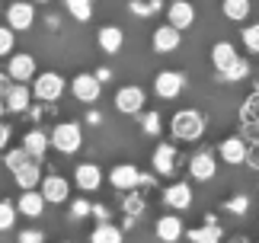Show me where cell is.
I'll use <instances>...</instances> for the list:
<instances>
[{
    "mask_svg": "<svg viewBox=\"0 0 259 243\" xmlns=\"http://www.w3.org/2000/svg\"><path fill=\"white\" fill-rule=\"evenodd\" d=\"M29 103H32V90H29L26 84H13L10 93L4 96V106L10 109V112H26Z\"/></svg>",
    "mask_w": 259,
    "mask_h": 243,
    "instance_id": "cell-15",
    "label": "cell"
},
{
    "mask_svg": "<svg viewBox=\"0 0 259 243\" xmlns=\"http://www.w3.org/2000/svg\"><path fill=\"white\" fill-rule=\"evenodd\" d=\"M23 150H26L32 160H42L45 150H48V135H45V131H38V128L29 131V135L23 138Z\"/></svg>",
    "mask_w": 259,
    "mask_h": 243,
    "instance_id": "cell-22",
    "label": "cell"
},
{
    "mask_svg": "<svg viewBox=\"0 0 259 243\" xmlns=\"http://www.w3.org/2000/svg\"><path fill=\"white\" fill-rule=\"evenodd\" d=\"M144 90L141 87H122L115 93V109L118 112H125V115H138L144 109Z\"/></svg>",
    "mask_w": 259,
    "mask_h": 243,
    "instance_id": "cell-7",
    "label": "cell"
},
{
    "mask_svg": "<svg viewBox=\"0 0 259 243\" xmlns=\"http://www.w3.org/2000/svg\"><path fill=\"white\" fill-rule=\"evenodd\" d=\"M170 131L179 141H198L205 135V115L198 109H179L170 122Z\"/></svg>",
    "mask_w": 259,
    "mask_h": 243,
    "instance_id": "cell-1",
    "label": "cell"
},
{
    "mask_svg": "<svg viewBox=\"0 0 259 243\" xmlns=\"http://www.w3.org/2000/svg\"><path fill=\"white\" fill-rule=\"evenodd\" d=\"M163 201L170 208H176V211H183V208H189L192 205V189L186 186V182H176V186H170L163 192Z\"/></svg>",
    "mask_w": 259,
    "mask_h": 243,
    "instance_id": "cell-20",
    "label": "cell"
},
{
    "mask_svg": "<svg viewBox=\"0 0 259 243\" xmlns=\"http://www.w3.org/2000/svg\"><path fill=\"white\" fill-rule=\"evenodd\" d=\"M87 215H90V201H87V198H74L71 218H87Z\"/></svg>",
    "mask_w": 259,
    "mask_h": 243,
    "instance_id": "cell-37",
    "label": "cell"
},
{
    "mask_svg": "<svg viewBox=\"0 0 259 243\" xmlns=\"http://www.w3.org/2000/svg\"><path fill=\"white\" fill-rule=\"evenodd\" d=\"M141 125H144L147 135H157V131H160V115H157V112H147V115L141 118Z\"/></svg>",
    "mask_w": 259,
    "mask_h": 243,
    "instance_id": "cell-36",
    "label": "cell"
},
{
    "mask_svg": "<svg viewBox=\"0 0 259 243\" xmlns=\"http://www.w3.org/2000/svg\"><path fill=\"white\" fill-rule=\"evenodd\" d=\"M93 77L99 80V84H106V80H109V67H99V70H96V74H93Z\"/></svg>",
    "mask_w": 259,
    "mask_h": 243,
    "instance_id": "cell-41",
    "label": "cell"
},
{
    "mask_svg": "<svg viewBox=\"0 0 259 243\" xmlns=\"http://www.w3.org/2000/svg\"><path fill=\"white\" fill-rule=\"evenodd\" d=\"M227 243H250V240H246V237H240V234H237V237H231V240H227Z\"/></svg>",
    "mask_w": 259,
    "mask_h": 243,
    "instance_id": "cell-43",
    "label": "cell"
},
{
    "mask_svg": "<svg viewBox=\"0 0 259 243\" xmlns=\"http://www.w3.org/2000/svg\"><path fill=\"white\" fill-rule=\"evenodd\" d=\"M87 122H90V125H99V122H103V115H99V112H90Z\"/></svg>",
    "mask_w": 259,
    "mask_h": 243,
    "instance_id": "cell-42",
    "label": "cell"
},
{
    "mask_svg": "<svg viewBox=\"0 0 259 243\" xmlns=\"http://www.w3.org/2000/svg\"><path fill=\"white\" fill-rule=\"evenodd\" d=\"M7 77L13 84H26V80L35 77V58L32 55H13L10 58V67H7Z\"/></svg>",
    "mask_w": 259,
    "mask_h": 243,
    "instance_id": "cell-11",
    "label": "cell"
},
{
    "mask_svg": "<svg viewBox=\"0 0 259 243\" xmlns=\"http://www.w3.org/2000/svg\"><path fill=\"white\" fill-rule=\"evenodd\" d=\"M218 154H221L224 164H246V154H250V147H246V141L243 138H224L221 144H218Z\"/></svg>",
    "mask_w": 259,
    "mask_h": 243,
    "instance_id": "cell-10",
    "label": "cell"
},
{
    "mask_svg": "<svg viewBox=\"0 0 259 243\" xmlns=\"http://www.w3.org/2000/svg\"><path fill=\"white\" fill-rule=\"evenodd\" d=\"M13 179L19 182V189H23V192H26V189H35L38 182H42V167H38V160H29V164H23V167L13 173Z\"/></svg>",
    "mask_w": 259,
    "mask_h": 243,
    "instance_id": "cell-19",
    "label": "cell"
},
{
    "mask_svg": "<svg viewBox=\"0 0 259 243\" xmlns=\"http://www.w3.org/2000/svg\"><path fill=\"white\" fill-rule=\"evenodd\" d=\"M157 237H160L163 243H176L179 237H183V221H179L176 215H166L157 221Z\"/></svg>",
    "mask_w": 259,
    "mask_h": 243,
    "instance_id": "cell-23",
    "label": "cell"
},
{
    "mask_svg": "<svg viewBox=\"0 0 259 243\" xmlns=\"http://www.w3.org/2000/svg\"><path fill=\"white\" fill-rule=\"evenodd\" d=\"M13 52V29L10 26H0V58Z\"/></svg>",
    "mask_w": 259,
    "mask_h": 243,
    "instance_id": "cell-35",
    "label": "cell"
},
{
    "mask_svg": "<svg viewBox=\"0 0 259 243\" xmlns=\"http://www.w3.org/2000/svg\"><path fill=\"white\" fill-rule=\"evenodd\" d=\"M13 224H16V205L0 201V230H10Z\"/></svg>",
    "mask_w": 259,
    "mask_h": 243,
    "instance_id": "cell-30",
    "label": "cell"
},
{
    "mask_svg": "<svg viewBox=\"0 0 259 243\" xmlns=\"http://www.w3.org/2000/svg\"><path fill=\"white\" fill-rule=\"evenodd\" d=\"M122 205H125V211H128V218H138V215L144 211V198H141V195H135V192H132V195H128V198L122 201Z\"/></svg>",
    "mask_w": 259,
    "mask_h": 243,
    "instance_id": "cell-34",
    "label": "cell"
},
{
    "mask_svg": "<svg viewBox=\"0 0 259 243\" xmlns=\"http://www.w3.org/2000/svg\"><path fill=\"white\" fill-rule=\"evenodd\" d=\"M16 211H19V215H26V218H38V215L45 211V198H42V192L26 189V192H23V198L16 201Z\"/></svg>",
    "mask_w": 259,
    "mask_h": 243,
    "instance_id": "cell-16",
    "label": "cell"
},
{
    "mask_svg": "<svg viewBox=\"0 0 259 243\" xmlns=\"http://www.w3.org/2000/svg\"><path fill=\"white\" fill-rule=\"evenodd\" d=\"M7 141H10V128H7V122H0V150L7 147Z\"/></svg>",
    "mask_w": 259,
    "mask_h": 243,
    "instance_id": "cell-40",
    "label": "cell"
},
{
    "mask_svg": "<svg viewBox=\"0 0 259 243\" xmlns=\"http://www.w3.org/2000/svg\"><path fill=\"white\" fill-rule=\"evenodd\" d=\"M67 10H71V16L77 23H87L93 16V0H67Z\"/></svg>",
    "mask_w": 259,
    "mask_h": 243,
    "instance_id": "cell-28",
    "label": "cell"
},
{
    "mask_svg": "<svg viewBox=\"0 0 259 243\" xmlns=\"http://www.w3.org/2000/svg\"><path fill=\"white\" fill-rule=\"evenodd\" d=\"M234 61H237V52H234V45H231V42H218V45L211 48V64H214L218 70L231 67Z\"/></svg>",
    "mask_w": 259,
    "mask_h": 243,
    "instance_id": "cell-24",
    "label": "cell"
},
{
    "mask_svg": "<svg viewBox=\"0 0 259 243\" xmlns=\"http://www.w3.org/2000/svg\"><path fill=\"white\" fill-rule=\"evenodd\" d=\"M189 173H192V179H198V182L214 179V173H218L214 157L208 154V150H202V154H192V160H189Z\"/></svg>",
    "mask_w": 259,
    "mask_h": 243,
    "instance_id": "cell-12",
    "label": "cell"
},
{
    "mask_svg": "<svg viewBox=\"0 0 259 243\" xmlns=\"http://www.w3.org/2000/svg\"><path fill=\"white\" fill-rule=\"evenodd\" d=\"M189 237H192V243H221V227L218 224H202V227H195Z\"/></svg>",
    "mask_w": 259,
    "mask_h": 243,
    "instance_id": "cell-27",
    "label": "cell"
},
{
    "mask_svg": "<svg viewBox=\"0 0 259 243\" xmlns=\"http://www.w3.org/2000/svg\"><path fill=\"white\" fill-rule=\"evenodd\" d=\"M90 243H122V227H115V224H99L93 234H90Z\"/></svg>",
    "mask_w": 259,
    "mask_h": 243,
    "instance_id": "cell-25",
    "label": "cell"
},
{
    "mask_svg": "<svg viewBox=\"0 0 259 243\" xmlns=\"http://www.w3.org/2000/svg\"><path fill=\"white\" fill-rule=\"evenodd\" d=\"M19 243H42V230H23Z\"/></svg>",
    "mask_w": 259,
    "mask_h": 243,
    "instance_id": "cell-38",
    "label": "cell"
},
{
    "mask_svg": "<svg viewBox=\"0 0 259 243\" xmlns=\"http://www.w3.org/2000/svg\"><path fill=\"white\" fill-rule=\"evenodd\" d=\"M243 45L250 48V55H259V26H246L243 29Z\"/></svg>",
    "mask_w": 259,
    "mask_h": 243,
    "instance_id": "cell-33",
    "label": "cell"
},
{
    "mask_svg": "<svg viewBox=\"0 0 259 243\" xmlns=\"http://www.w3.org/2000/svg\"><path fill=\"white\" fill-rule=\"evenodd\" d=\"M192 19H195V7L192 4H186V0H176V4H170V26L173 29H189L192 26Z\"/></svg>",
    "mask_w": 259,
    "mask_h": 243,
    "instance_id": "cell-18",
    "label": "cell"
},
{
    "mask_svg": "<svg viewBox=\"0 0 259 243\" xmlns=\"http://www.w3.org/2000/svg\"><path fill=\"white\" fill-rule=\"evenodd\" d=\"M7 112V106H4V99H0V115H4Z\"/></svg>",
    "mask_w": 259,
    "mask_h": 243,
    "instance_id": "cell-44",
    "label": "cell"
},
{
    "mask_svg": "<svg viewBox=\"0 0 259 243\" xmlns=\"http://www.w3.org/2000/svg\"><path fill=\"white\" fill-rule=\"evenodd\" d=\"M224 16L234 19V23H240V19L250 16V0H224Z\"/></svg>",
    "mask_w": 259,
    "mask_h": 243,
    "instance_id": "cell-26",
    "label": "cell"
},
{
    "mask_svg": "<svg viewBox=\"0 0 259 243\" xmlns=\"http://www.w3.org/2000/svg\"><path fill=\"white\" fill-rule=\"evenodd\" d=\"M7 23H10L13 32H23V29H29V26L35 23V7L29 4V0H16V4H10Z\"/></svg>",
    "mask_w": 259,
    "mask_h": 243,
    "instance_id": "cell-6",
    "label": "cell"
},
{
    "mask_svg": "<svg viewBox=\"0 0 259 243\" xmlns=\"http://www.w3.org/2000/svg\"><path fill=\"white\" fill-rule=\"evenodd\" d=\"M29 160H32V157H29L23 147H13V150H10V154H7V167H10V170H13V173H16V170L23 167V164H29Z\"/></svg>",
    "mask_w": 259,
    "mask_h": 243,
    "instance_id": "cell-31",
    "label": "cell"
},
{
    "mask_svg": "<svg viewBox=\"0 0 259 243\" xmlns=\"http://www.w3.org/2000/svg\"><path fill=\"white\" fill-rule=\"evenodd\" d=\"M74 182H77V189L93 192V189L103 186V170H99L96 164H80L74 170Z\"/></svg>",
    "mask_w": 259,
    "mask_h": 243,
    "instance_id": "cell-13",
    "label": "cell"
},
{
    "mask_svg": "<svg viewBox=\"0 0 259 243\" xmlns=\"http://www.w3.org/2000/svg\"><path fill=\"white\" fill-rule=\"evenodd\" d=\"M64 93V77L55 74V70H48V74H38L35 84H32V99L38 103H55V99H61Z\"/></svg>",
    "mask_w": 259,
    "mask_h": 243,
    "instance_id": "cell-3",
    "label": "cell"
},
{
    "mask_svg": "<svg viewBox=\"0 0 259 243\" xmlns=\"http://www.w3.org/2000/svg\"><path fill=\"white\" fill-rule=\"evenodd\" d=\"M29 4H45V0H29Z\"/></svg>",
    "mask_w": 259,
    "mask_h": 243,
    "instance_id": "cell-45",
    "label": "cell"
},
{
    "mask_svg": "<svg viewBox=\"0 0 259 243\" xmlns=\"http://www.w3.org/2000/svg\"><path fill=\"white\" fill-rule=\"evenodd\" d=\"M38 192H42L45 201H52V205H61V201H67V195H71V182H67L64 176H42V182H38Z\"/></svg>",
    "mask_w": 259,
    "mask_h": 243,
    "instance_id": "cell-4",
    "label": "cell"
},
{
    "mask_svg": "<svg viewBox=\"0 0 259 243\" xmlns=\"http://www.w3.org/2000/svg\"><path fill=\"white\" fill-rule=\"evenodd\" d=\"M246 74H250V64H246L243 58H237L231 67H224V70H218V77L221 80H243Z\"/></svg>",
    "mask_w": 259,
    "mask_h": 243,
    "instance_id": "cell-29",
    "label": "cell"
},
{
    "mask_svg": "<svg viewBox=\"0 0 259 243\" xmlns=\"http://www.w3.org/2000/svg\"><path fill=\"white\" fill-rule=\"evenodd\" d=\"M71 93L80 99V103H96L99 93H103V84H99L93 74H77L71 80Z\"/></svg>",
    "mask_w": 259,
    "mask_h": 243,
    "instance_id": "cell-8",
    "label": "cell"
},
{
    "mask_svg": "<svg viewBox=\"0 0 259 243\" xmlns=\"http://www.w3.org/2000/svg\"><path fill=\"white\" fill-rule=\"evenodd\" d=\"M154 170L160 176H170L173 170H176V147H170V144H160L154 150Z\"/></svg>",
    "mask_w": 259,
    "mask_h": 243,
    "instance_id": "cell-21",
    "label": "cell"
},
{
    "mask_svg": "<svg viewBox=\"0 0 259 243\" xmlns=\"http://www.w3.org/2000/svg\"><path fill=\"white\" fill-rule=\"evenodd\" d=\"M48 141H52V147L61 150V154H77L80 144H83V131H80L77 122H58Z\"/></svg>",
    "mask_w": 259,
    "mask_h": 243,
    "instance_id": "cell-2",
    "label": "cell"
},
{
    "mask_svg": "<svg viewBox=\"0 0 259 243\" xmlns=\"http://www.w3.org/2000/svg\"><path fill=\"white\" fill-rule=\"evenodd\" d=\"M183 87H186V80L179 70H160L154 80V93L160 96V99H176L179 93H183Z\"/></svg>",
    "mask_w": 259,
    "mask_h": 243,
    "instance_id": "cell-5",
    "label": "cell"
},
{
    "mask_svg": "<svg viewBox=\"0 0 259 243\" xmlns=\"http://www.w3.org/2000/svg\"><path fill=\"white\" fill-rule=\"evenodd\" d=\"M96 45L103 48L106 55H115L118 48L125 45V32L118 26H106V29H99V35H96Z\"/></svg>",
    "mask_w": 259,
    "mask_h": 243,
    "instance_id": "cell-17",
    "label": "cell"
},
{
    "mask_svg": "<svg viewBox=\"0 0 259 243\" xmlns=\"http://www.w3.org/2000/svg\"><path fill=\"white\" fill-rule=\"evenodd\" d=\"M224 205H227L231 215H246V211H250V198H246V195H234V198H227Z\"/></svg>",
    "mask_w": 259,
    "mask_h": 243,
    "instance_id": "cell-32",
    "label": "cell"
},
{
    "mask_svg": "<svg viewBox=\"0 0 259 243\" xmlns=\"http://www.w3.org/2000/svg\"><path fill=\"white\" fill-rule=\"evenodd\" d=\"M141 170L132 167V164H118L112 173H109V182H112L115 189H122V192H132L135 186H141Z\"/></svg>",
    "mask_w": 259,
    "mask_h": 243,
    "instance_id": "cell-9",
    "label": "cell"
},
{
    "mask_svg": "<svg viewBox=\"0 0 259 243\" xmlns=\"http://www.w3.org/2000/svg\"><path fill=\"white\" fill-rule=\"evenodd\" d=\"M10 87H13V80L7 77V70H0V99H4L10 93Z\"/></svg>",
    "mask_w": 259,
    "mask_h": 243,
    "instance_id": "cell-39",
    "label": "cell"
},
{
    "mask_svg": "<svg viewBox=\"0 0 259 243\" xmlns=\"http://www.w3.org/2000/svg\"><path fill=\"white\" fill-rule=\"evenodd\" d=\"M183 45V35H179V29H173L170 23L166 26H160L154 32V52H160V55H170V52H176V48Z\"/></svg>",
    "mask_w": 259,
    "mask_h": 243,
    "instance_id": "cell-14",
    "label": "cell"
}]
</instances>
